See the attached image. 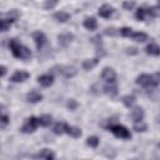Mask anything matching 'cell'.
Segmentation results:
<instances>
[{"label": "cell", "instance_id": "obj_1", "mask_svg": "<svg viewBox=\"0 0 160 160\" xmlns=\"http://www.w3.org/2000/svg\"><path fill=\"white\" fill-rule=\"evenodd\" d=\"M9 49L11 51V54L14 55V58L20 59V60H29L32 56L31 50L28 46L19 42L16 39H10L9 40Z\"/></svg>", "mask_w": 160, "mask_h": 160}, {"label": "cell", "instance_id": "obj_2", "mask_svg": "<svg viewBox=\"0 0 160 160\" xmlns=\"http://www.w3.org/2000/svg\"><path fill=\"white\" fill-rule=\"evenodd\" d=\"M135 82L144 88H156L160 85V72L154 74H141L136 78Z\"/></svg>", "mask_w": 160, "mask_h": 160}, {"label": "cell", "instance_id": "obj_3", "mask_svg": "<svg viewBox=\"0 0 160 160\" xmlns=\"http://www.w3.org/2000/svg\"><path fill=\"white\" fill-rule=\"evenodd\" d=\"M106 129L110 130L116 138H120V139H124V140L131 139V132L124 125H120V124H109L106 126Z\"/></svg>", "mask_w": 160, "mask_h": 160}, {"label": "cell", "instance_id": "obj_4", "mask_svg": "<svg viewBox=\"0 0 160 160\" xmlns=\"http://www.w3.org/2000/svg\"><path fill=\"white\" fill-rule=\"evenodd\" d=\"M51 72H58L65 78H74L78 74V70L75 66H70V65H56L51 69Z\"/></svg>", "mask_w": 160, "mask_h": 160}, {"label": "cell", "instance_id": "obj_5", "mask_svg": "<svg viewBox=\"0 0 160 160\" xmlns=\"http://www.w3.org/2000/svg\"><path fill=\"white\" fill-rule=\"evenodd\" d=\"M39 125H40V124H39V118L30 116V118L26 119V121H25L24 125L21 126L20 131L24 132V134H31V132H34V131L38 129Z\"/></svg>", "mask_w": 160, "mask_h": 160}, {"label": "cell", "instance_id": "obj_6", "mask_svg": "<svg viewBox=\"0 0 160 160\" xmlns=\"http://www.w3.org/2000/svg\"><path fill=\"white\" fill-rule=\"evenodd\" d=\"M32 40H34V42H35V45H36V49H38L39 51H40V50L46 45V42H48L46 35H45L42 31H40V30L32 32Z\"/></svg>", "mask_w": 160, "mask_h": 160}, {"label": "cell", "instance_id": "obj_7", "mask_svg": "<svg viewBox=\"0 0 160 160\" xmlns=\"http://www.w3.org/2000/svg\"><path fill=\"white\" fill-rule=\"evenodd\" d=\"M101 79L105 80L106 82H116V72L112 68L105 66L101 71Z\"/></svg>", "mask_w": 160, "mask_h": 160}, {"label": "cell", "instance_id": "obj_8", "mask_svg": "<svg viewBox=\"0 0 160 160\" xmlns=\"http://www.w3.org/2000/svg\"><path fill=\"white\" fill-rule=\"evenodd\" d=\"M30 78V74L25 70H16L11 76H10V81L12 82H22L25 80H28Z\"/></svg>", "mask_w": 160, "mask_h": 160}, {"label": "cell", "instance_id": "obj_9", "mask_svg": "<svg viewBox=\"0 0 160 160\" xmlns=\"http://www.w3.org/2000/svg\"><path fill=\"white\" fill-rule=\"evenodd\" d=\"M114 12H115V9L109 4H104L102 6L99 8V11H98L99 16H101L104 19H109L110 16H112Z\"/></svg>", "mask_w": 160, "mask_h": 160}, {"label": "cell", "instance_id": "obj_10", "mask_svg": "<svg viewBox=\"0 0 160 160\" xmlns=\"http://www.w3.org/2000/svg\"><path fill=\"white\" fill-rule=\"evenodd\" d=\"M72 40H74V35L71 32H62L58 35V42L62 48H66Z\"/></svg>", "mask_w": 160, "mask_h": 160}, {"label": "cell", "instance_id": "obj_11", "mask_svg": "<svg viewBox=\"0 0 160 160\" xmlns=\"http://www.w3.org/2000/svg\"><path fill=\"white\" fill-rule=\"evenodd\" d=\"M145 116V112H144V109L140 108V106H135L131 111H130V118L132 119L134 122H139V121H142Z\"/></svg>", "mask_w": 160, "mask_h": 160}, {"label": "cell", "instance_id": "obj_12", "mask_svg": "<svg viewBox=\"0 0 160 160\" xmlns=\"http://www.w3.org/2000/svg\"><path fill=\"white\" fill-rule=\"evenodd\" d=\"M38 82L42 86V88H49L54 84V75L52 74H44L40 75L38 78Z\"/></svg>", "mask_w": 160, "mask_h": 160}, {"label": "cell", "instance_id": "obj_13", "mask_svg": "<svg viewBox=\"0 0 160 160\" xmlns=\"http://www.w3.org/2000/svg\"><path fill=\"white\" fill-rule=\"evenodd\" d=\"M65 132H66L68 135H70L71 138H74V139H79V138L82 135V131H81L80 128H78V126H71V125H68V124H66V128H65Z\"/></svg>", "mask_w": 160, "mask_h": 160}, {"label": "cell", "instance_id": "obj_14", "mask_svg": "<svg viewBox=\"0 0 160 160\" xmlns=\"http://www.w3.org/2000/svg\"><path fill=\"white\" fill-rule=\"evenodd\" d=\"M104 89V92L106 95H109L110 98H115L118 95V86H116V82H106V85L102 88Z\"/></svg>", "mask_w": 160, "mask_h": 160}, {"label": "cell", "instance_id": "obj_15", "mask_svg": "<svg viewBox=\"0 0 160 160\" xmlns=\"http://www.w3.org/2000/svg\"><path fill=\"white\" fill-rule=\"evenodd\" d=\"M99 59H100V56L96 55L94 59H86V60H84V61H82V69L86 70V71L92 70V69L99 64Z\"/></svg>", "mask_w": 160, "mask_h": 160}, {"label": "cell", "instance_id": "obj_16", "mask_svg": "<svg viewBox=\"0 0 160 160\" xmlns=\"http://www.w3.org/2000/svg\"><path fill=\"white\" fill-rule=\"evenodd\" d=\"M26 100L29 102H31V104H36V102L42 100V95L40 92H38L36 90H31V91H29L26 94Z\"/></svg>", "mask_w": 160, "mask_h": 160}, {"label": "cell", "instance_id": "obj_17", "mask_svg": "<svg viewBox=\"0 0 160 160\" xmlns=\"http://www.w3.org/2000/svg\"><path fill=\"white\" fill-rule=\"evenodd\" d=\"M34 158L36 159H45V160H54L55 159V155L51 150L49 149H42L40 152H38L36 155H34Z\"/></svg>", "mask_w": 160, "mask_h": 160}, {"label": "cell", "instance_id": "obj_18", "mask_svg": "<svg viewBox=\"0 0 160 160\" xmlns=\"http://www.w3.org/2000/svg\"><path fill=\"white\" fill-rule=\"evenodd\" d=\"M82 24H84V28L88 29V30H90V31H94V30L98 28V21H96V19L92 18V16L85 18V20H84Z\"/></svg>", "mask_w": 160, "mask_h": 160}, {"label": "cell", "instance_id": "obj_19", "mask_svg": "<svg viewBox=\"0 0 160 160\" xmlns=\"http://www.w3.org/2000/svg\"><path fill=\"white\" fill-rule=\"evenodd\" d=\"M145 51L148 55H151V56H159L160 55V46L155 42H151L149 44L146 48H145Z\"/></svg>", "mask_w": 160, "mask_h": 160}, {"label": "cell", "instance_id": "obj_20", "mask_svg": "<svg viewBox=\"0 0 160 160\" xmlns=\"http://www.w3.org/2000/svg\"><path fill=\"white\" fill-rule=\"evenodd\" d=\"M54 19L59 22H66L68 20H70V14L66 11H58L54 14Z\"/></svg>", "mask_w": 160, "mask_h": 160}, {"label": "cell", "instance_id": "obj_21", "mask_svg": "<svg viewBox=\"0 0 160 160\" xmlns=\"http://www.w3.org/2000/svg\"><path fill=\"white\" fill-rule=\"evenodd\" d=\"M51 121H52V118H51V115H49V114H44V115H40V116H39V124H40L41 126H44V128L50 126Z\"/></svg>", "mask_w": 160, "mask_h": 160}, {"label": "cell", "instance_id": "obj_22", "mask_svg": "<svg viewBox=\"0 0 160 160\" xmlns=\"http://www.w3.org/2000/svg\"><path fill=\"white\" fill-rule=\"evenodd\" d=\"M131 39L136 42H145L148 40V35L145 32H141V31H138V32H132L131 35Z\"/></svg>", "mask_w": 160, "mask_h": 160}, {"label": "cell", "instance_id": "obj_23", "mask_svg": "<svg viewBox=\"0 0 160 160\" xmlns=\"http://www.w3.org/2000/svg\"><path fill=\"white\" fill-rule=\"evenodd\" d=\"M9 115L5 112V108H4V105H1V116H0V126H1V129H5L6 128V125L9 124Z\"/></svg>", "mask_w": 160, "mask_h": 160}, {"label": "cell", "instance_id": "obj_24", "mask_svg": "<svg viewBox=\"0 0 160 160\" xmlns=\"http://www.w3.org/2000/svg\"><path fill=\"white\" fill-rule=\"evenodd\" d=\"M65 128H66V124L62 122V121H59V122H56V124L54 125L52 131H54L55 135H62V134L65 132Z\"/></svg>", "mask_w": 160, "mask_h": 160}, {"label": "cell", "instance_id": "obj_25", "mask_svg": "<svg viewBox=\"0 0 160 160\" xmlns=\"http://www.w3.org/2000/svg\"><path fill=\"white\" fill-rule=\"evenodd\" d=\"M0 22H1V31L5 32V31H8L10 29V25L15 22V20L14 19H9V18H2L0 20Z\"/></svg>", "mask_w": 160, "mask_h": 160}, {"label": "cell", "instance_id": "obj_26", "mask_svg": "<svg viewBox=\"0 0 160 160\" xmlns=\"http://www.w3.org/2000/svg\"><path fill=\"white\" fill-rule=\"evenodd\" d=\"M135 100H136V99H135L134 95H125L121 101H122V104H124L126 108H131V106L135 104Z\"/></svg>", "mask_w": 160, "mask_h": 160}, {"label": "cell", "instance_id": "obj_27", "mask_svg": "<svg viewBox=\"0 0 160 160\" xmlns=\"http://www.w3.org/2000/svg\"><path fill=\"white\" fill-rule=\"evenodd\" d=\"M99 142H100V140H99V138L95 136V135L89 136V138L86 139V145L90 146V148H94V149L99 146Z\"/></svg>", "mask_w": 160, "mask_h": 160}, {"label": "cell", "instance_id": "obj_28", "mask_svg": "<svg viewBox=\"0 0 160 160\" xmlns=\"http://www.w3.org/2000/svg\"><path fill=\"white\" fill-rule=\"evenodd\" d=\"M146 9L145 8H139L138 10H136V12H135V18L139 20V21H144L145 20V18H146Z\"/></svg>", "mask_w": 160, "mask_h": 160}, {"label": "cell", "instance_id": "obj_29", "mask_svg": "<svg viewBox=\"0 0 160 160\" xmlns=\"http://www.w3.org/2000/svg\"><path fill=\"white\" fill-rule=\"evenodd\" d=\"M21 16V14H20V11H18L16 9H12V10H10V11H8L6 14H5V18H9V19H14L15 21L19 19Z\"/></svg>", "mask_w": 160, "mask_h": 160}, {"label": "cell", "instance_id": "obj_30", "mask_svg": "<svg viewBox=\"0 0 160 160\" xmlns=\"http://www.w3.org/2000/svg\"><path fill=\"white\" fill-rule=\"evenodd\" d=\"M148 129V125L144 122V121H139V122H134V130L138 131V132H144L146 131Z\"/></svg>", "mask_w": 160, "mask_h": 160}, {"label": "cell", "instance_id": "obj_31", "mask_svg": "<svg viewBox=\"0 0 160 160\" xmlns=\"http://www.w3.org/2000/svg\"><path fill=\"white\" fill-rule=\"evenodd\" d=\"M90 41L96 46V50H98V49H102V39H101L100 35H96V36L91 38Z\"/></svg>", "mask_w": 160, "mask_h": 160}, {"label": "cell", "instance_id": "obj_32", "mask_svg": "<svg viewBox=\"0 0 160 160\" xmlns=\"http://www.w3.org/2000/svg\"><path fill=\"white\" fill-rule=\"evenodd\" d=\"M104 34L108 36H116L118 34H120V29H115V28H106L104 30Z\"/></svg>", "mask_w": 160, "mask_h": 160}, {"label": "cell", "instance_id": "obj_33", "mask_svg": "<svg viewBox=\"0 0 160 160\" xmlns=\"http://www.w3.org/2000/svg\"><path fill=\"white\" fill-rule=\"evenodd\" d=\"M120 35L122 38H131L132 35V29L131 28H128V26H124L120 29Z\"/></svg>", "mask_w": 160, "mask_h": 160}, {"label": "cell", "instance_id": "obj_34", "mask_svg": "<svg viewBox=\"0 0 160 160\" xmlns=\"http://www.w3.org/2000/svg\"><path fill=\"white\" fill-rule=\"evenodd\" d=\"M59 2V0H45L44 2V9L45 10H51L56 6V4Z\"/></svg>", "mask_w": 160, "mask_h": 160}, {"label": "cell", "instance_id": "obj_35", "mask_svg": "<svg viewBox=\"0 0 160 160\" xmlns=\"http://www.w3.org/2000/svg\"><path fill=\"white\" fill-rule=\"evenodd\" d=\"M122 8H124V10H132L135 8V2L130 1V0H125L122 2Z\"/></svg>", "mask_w": 160, "mask_h": 160}, {"label": "cell", "instance_id": "obj_36", "mask_svg": "<svg viewBox=\"0 0 160 160\" xmlns=\"http://www.w3.org/2000/svg\"><path fill=\"white\" fill-rule=\"evenodd\" d=\"M66 106H68V109H70V110H72V111H74V110L79 106V104H78V101H76L75 99H69V101H68Z\"/></svg>", "mask_w": 160, "mask_h": 160}, {"label": "cell", "instance_id": "obj_37", "mask_svg": "<svg viewBox=\"0 0 160 160\" xmlns=\"http://www.w3.org/2000/svg\"><path fill=\"white\" fill-rule=\"evenodd\" d=\"M126 52L128 54H136L138 52V49L136 48H128L126 49Z\"/></svg>", "mask_w": 160, "mask_h": 160}, {"label": "cell", "instance_id": "obj_38", "mask_svg": "<svg viewBox=\"0 0 160 160\" xmlns=\"http://www.w3.org/2000/svg\"><path fill=\"white\" fill-rule=\"evenodd\" d=\"M0 76H5V74H6V66L5 65H1L0 66Z\"/></svg>", "mask_w": 160, "mask_h": 160}, {"label": "cell", "instance_id": "obj_39", "mask_svg": "<svg viewBox=\"0 0 160 160\" xmlns=\"http://www.w3.org/2000/svg\"><path fill=\"white\" fill-rule=\"evenodd\" d=\"M158 8L160 9V0H158Z\"/></svg>", "mask_w": 160, "mask_h": 160}]
</instances>
